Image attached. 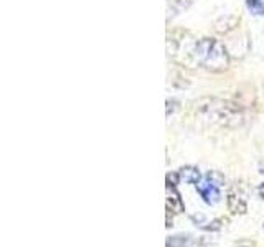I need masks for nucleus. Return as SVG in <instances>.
I'll return each instance as SVG.
<instances>
[{
	"label": "nucleus",
	"mask_w": 264,
	"mask_h": 247,
	"mask_svg": "<svg viewBox=\"0 0 264 247\" xmlns=\"http://www.w3.org/2000/svg\"><path fill=\"white\" fill-rule=\"evenodd\" d=\"M165 204H167L169 213H183L185 211V204L182 201L180 193L177 191L175 185H172V183H167V186H165Z\"/></svg>",
	"instance_id": "423d86ee"
},
{
	"label": "nucleus",
	"mask_w": 264,
	"mask_h": 247,
	"mask_svg": "<svg viewBox=\"0 0 264 247\" xmlns=\"http://www.w3.org/2000/svg\"><path fill=\"white\" fill-rule=\"evenodd\" d=\"M233 247H256V244L253 241H240V242H236Z\"/></svg>",
	"instance_id": "ddd939ff"
},
{
	"label": "nucleus",
	"mask_w": 264,
	"mask_h": 247,
	"mask_svg": "<svg viewBox=\"0 0 264 247\" xmlns=\"http://www.w3.org/2000/svg\"><path fill=\"white\" fill-rule=\"evenodd\" d=\"M246 7H248V10L256 17L264 15V2L262 0H246Z\"/></svg>",
	"instance_id": "9d476101"
},
{
	"label": "nucleus",
	"mask_w": 264,
	"mask_h": 247,
	"mask_svg": "<svg viewBox=\"0 0 264 247\" xmlns=\"http://www.w3.org/2000/svg\"><path fill=\"white\" fill-rule=\"evenodd\" d=\"M191 244L190 234H180V236H172L167 239L165 245L167 247H188Z\"/></svg>",
	"instance_id": "1a4fd4ad"
},
{
	"label": "nucleus",
	"mask_w": 264,
	"mask_h": 247,
	"mask_svg": "<svg viewBox=\"0 0 264 247\" xmlns=\"http://www.w3.org/2000/svg\"><path fill=\"white\" fill-rule=\"evenodd\" d=\"M177 173L182 182L190 183V185H198L202 180V173L196 166H183V168H180Z\"/></svg>",
	"instance_id": "0eeeda50"
},
{
	"label": "nucleus",
	"mask_w": 264,
	"mask_h": 247,
	"mask_svg": "<svg viewBox=\"0 0 264 247\" xmlns=\"http://www.w3.org/2000/svg\"><path fill=\"white\" fill-rule=\"evenodd\" d=\"M207 178L211 180L213 183H216L218 186H221V185L224 183V177L221 175L220 171H208V173H207Z\"/></svg>",
	"instance_id": "f8f14e48"
},
{
	"label": "nucleus",
	"mask_w": 264,
	"mask_h": 247,
	"mask_svg": "<svg viewBox=\"0 0 264 247\" xmlns=\"http://www.w3.org/2000/svg\"><path fill=\"white\" fill-rule=\"evenodd\" d=\"M193 4V0H167V12H169V18L170 15L174 17L177 13H180L183 10H187L188 7Z\"/></svg>",
	"instance_id": "6e6552de"
},
{
	"label": "nucleus",
	"mask_w": 264,
	"mask_h": 247,
	"mask_svg": "<svg viewBox=\"0 0 264 247\" xmlns=\"http://www.w3.org/2000/svg\"><path fill=\"white\" fill-rule=\"evenodd\" d=\"M196 68H203L211 73L226 71L229 66V53L221 42L215 38H200L195 46Z\"/></svg>",
	"instance_id": "f03ea898"
},
{
	"label": "nucleus",
	"mask_w": 264,
	"mask_h": 247,
	"mask_svg": "<svg viewBox=\"0 0 264 247\" xmlns=\"http://www.w3.org/2000/svg\"><path fill=\"white\" fill-rule=\"evenodd\" d=\"M196 191L200 193V196L207 204H216L221 199V193H220V188H218V185L208 178L205 180L203 183L196 185Z\"/></svg>",
	"instance_id": "39448f33"
},
{
	"label": "nucleus",
	"mask_w": 264,
	"mask_h": 247,
	"mask_svg": "<svg viewBox=\"0 0 264 247\" xmlns=\"http://www.w3.org/2000/svg\"><path fill=\"white\" fill-rule=\"evenodd\" d=\"M195 46L196 38H193L188 31H174L167 37V53L177 63L188 68H196L195 63Z\"/></svg>",
	"instance_id": "7ed1b4c3"
},
{
	"label": "nucleus",
	"mask_w": 264,
	"mask_h": 247,
	"mask_svg": "<svg viewBox=\"0 0 264 247\" xmlns=\"http://www.w3.org/2000/svg\"><path fill=\"white\" fill-rule=\"evenodd\" d=\"M193 119L207 127L235 129L244 122V111L240 104L224 101L220 97H202L191 105Z\"/></svg>",
	"instance_id": "f257e3e1"
},
{
	"label": "nucleus",
	"mask_w": 264,
	"mask_h": 247,
	"mask_svg": "<svg viewBox=\"0 0 264 247\" xmlns=\"http://www.w3.org/2000/svg\"><path fill=\"white\" fill-rule=\"evenodd\" d=\"M226 203L231 215H244L248 211V190L244 183H235L231 186Z\"/></svg>",
	"instance_id": "20e7f679"
},
{
	"label": "nucleus",
	"mask_w": 264,
	"mask_h": 247,
	"mask_svg": "<svg viewBox=\"0 0 264 247\" xmlns=\"http://www.w3.org/2000/svg\"><path fill=\"white\" fill-rule=\"evenodd\" d=\"M228 219L226 218H218V219H213L211 223H208V226H202V229L205 231H220L223 226H226Z\"/></svg>",
	"instance_id": "9b49d317"
},
{
	"label": "nucleus",
	"mask_w": 264,
	"mask_h": 247,
	"mask_svg": "<svg viewBox=\"0 0 264 247\" xmlns=\"http://www.w3.org/2000/svg\"><path fill=\"white\" fill-rule=\"evenodd\" d=\"M259 195H261V198L264 199V183H262V185L259 186Z\"/></svg>",
	"instance_id": "4468645a"
},
{
	"label": "nucleus",
	"mask_w": 264,
	"mask_h": 247,
	"mask_svg": "<svg viewBox=\"0 0 264 247\" xmlns=\"http://www.w3.org/2000/svg\"><path fill=\"white\" fill-rule=\"evenodd\" d=\"M261 173H264V162H262V165H261Z\"/></svg>",
	"instance_id": "2eb2a0df"
}]
</instances>
